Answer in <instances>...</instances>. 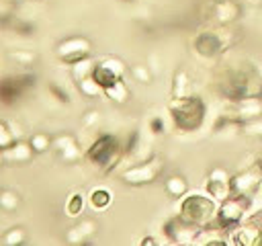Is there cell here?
<instances>
[{"mask_svg":"<svg viewBox=\"0 0 262 246\" xmlns=\"http://www.w3.org/2000/svg\"><path fill=\"white\" fill-rule=\"evenodd\" d=\"M252 205V197L246 195H231L229 199H225L221 203V209L217 213V221L221 228H231V225H239L242 217L248 215V209Z\"/></svg>","mask_w":262,"mask_h":246,"instance_id":"1","label":"cell"},{"mask_svg":"<svg viewBox=\"0 0 262 246\" xmlns=\"http://www.w3.org/2000/svg\"><path fill=\"white\" fill-rule=\"evenodd\" d=\"M217 213L215 209V203L209 201L207 197H201V195H192L186 199L184 207H182V215L186 221H192V223H207L213 219V215Z\"/></svg>","mask_w":262,"mask_h":246,"instance_id":"2","label":"cell"},{"mask_svg":"<svg viewBox=\"0 0 262 246\" xmlns=\"http://www.w3.org/2000/svg\"><path fill=\"white\" fill-rule=\"evenodd\" d=\"M260 182H262V168H260V164L256 162V164H252L250 168H246L244 172H239V174H235V176L231 178V193H233V195L252 197V195L258 191Z\"/></svg>","mask_w":262,"mask_h":246,"instance_id":"3","label":"cell"},{"mask_svg":"<svg viewBox=\"0 0 262 246\" xmlns=\"http://www.w3.org/2000/svg\"><path fill=\"white\" fill-rule=\"evenodd\" d=\"M235 117L239 121H250V119L262 117V100L256 98V96H252V94L239 98L237 109H235Z\"/></svg>","mask_w":262,"mask_h":246,"instance_id":"4","label":"cell"},{"mask_svg":"<svg viewBox=\"0 0 262 246\" xmlns=\"http://www.w3.org/2000/svg\"><path fill=\"white\" fill-rule=\"evenodd\" d=\"M207 191H209L211 199L221 201V203L233 195V193H231V180H227V178H211Z\"/></svg>","mask_w":262,"mask_h":246,"instance_id":"5","label":"cell"},{"mask_svg":"<svg viewBox=\"0 0 262 246\" xmlns=\"http://www.w3.org/2000/svg\"><path fill=\"white\" fill-rule=\"evenodd\" d=\"M237 14H239V6H237L235 2L223 0V2L217 4V18H219L221 23H231V20L237 18Z\"/></svg>","mask_w":262,"mask_h":246,"instance_id":"6","label":"cell"},{"mask_svg":"<svg viewBox=\"0 0 262 246\" xmlns=\"http://www.w3.org/2000/svg\"><path fill=\"white\" fill-rule=\"evenodd\" d=\"M242 131H244L246 135H252V137H262V117H256V119L244 121Z\"/></svg>","mask_w":262,"mask_h":246,"instance_id":"7","label":"cell"},{"mask_svg":"<svg viewBox=\"0 0 262 246\" xmlns=\"http://www.w3.org/2000/svg\"><path fill=\"white\" fill-rule=\"evenodd\" d=\"M90 201H92L94 207H106V205L111 203V195H108L106 191H94Z\"/></svg>","mask_w":262,"mask_h":246,"instance_id":"8","label":"cell"},{"mask_svg":"<svg viewBox=\"0 0 262 246\" xmlns=\"http://www.w3.org/2000/svg\"><path fill=\"white\" fill-rule=\"evenodd\" d=\"M168 191L172 193V195H182L184 191H186V182L182 180V178H170L168 180Z\"/></svg>","mask_w":262,"mask_h":246,"instance_id":"9","label":"cell"},{"mask_svg":"<svg viewBox=\"0 0 262 246\" xmlns=\"http://www.w3.org/2000/svg\"><path fill=\"white\" fill-rule=\"evenodd\" d=\"M80 209H82V197L80 195H74L72 201H70V205H68V213L70 215H76Z\"/></svg>","mask_w":262,"mask_h":246,"instance_id":"10","label":"cell"},{"mask_svg":"<svg viewBox=\"0 0 262 246\" xmlns=\"http://www.w3.org/2000/svg\"><path fill=\"white\" fill-rule=\"evenodd\" d=\"M248 221L262 234V211H256V213H252L250 217H248Z\"/></svg>","mask_w":262,"mask_h":246,"instance_id":"11","label":"cell"},{"mask_svg":"<svg viewBox=\"0 0 262 246\" xmlns=\"http://www.w3.org/2000/svg\"><path fill=\"white\" fill-rule=\"evenodd\" d=\"M258 164H260V168H262V154H260V158H258Z\"/></svg>","mask_w":262,"mask_h":246,"instance_id":"12","label":"cell"},{"mask_svg":"<svg viewBox=\"0 0 262 246\" xmlns=\"http://www.w3.org/2000/svg\"><path fill=\"white\" fill-rule=\"evenodd\" d=\"M258 191H260V195H262V182H260V187H258Z\"/></svg>","mask_w":262,"mask_h":246,"instance_id":"13","label":"cell"}]
</instances>
